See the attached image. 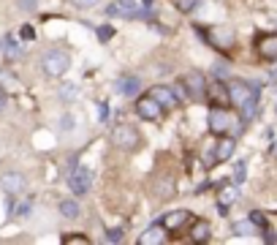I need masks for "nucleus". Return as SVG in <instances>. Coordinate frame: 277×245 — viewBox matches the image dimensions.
<instances>
[{
  "instance_id": "obj_12",
  "label": "nucleus",
  "mask_w": 277,
  "mask_h": 245,
  "mask_svg": "<svg viewBox=\"0 0 277 245\" xmlns=\"http://www.w3.org/2000/svg\"><path fill=\"white\" fill-rule=\"evenodd\" d=\"M191 223V213H185V210H174V213L163 215V221H160V226L166 231H177L182 226H188Z\"/></svg>"
},
{
  "instance_id": "obj_29",
  "label": "nucleus",
  "mask_w": 277,
  "mask_h": 245,
  "mask_svg": "<svg viewBox=\"0 0 277 245\" xmlns=\"http://www.w3.org/2000/svg\"><path fill=\"white\" fill-rule=\"evenodd\" d=\"M106 240H109V242H120V240H123V231H120V229L106 231Z\"/></svg>"
},
{
  "instance_id": "obj_24",
  "label": "nucleus",
  "mask_w": 277,
  "mask_h": 245,
  "mask_svg": "<svg viewBox=\"0 0 277 245\" xmlns=\"http://www.w3.org/2000/svg\"><path fill=\"white\" fill-rule=\"evenodd\" d=\"M253 226H255L253 221H239V223L234 226V231H236V234H253V231H255Z\"/></svg>"
},
{
  "instance_id": "obj_4",
  "label": "nucleus",
  "mask_w": 277,
  "mask_h": 245,
  "mask_svg": "<svg viewBox=\"0 0 277 245\" xmlns=\"http://www.w3.org/2000/svg\"><path fill=\"white\" fill-rule=\"evenodd\" d=\"M204 36H207V41L212 44L215 49H220V52H228L234 46V41H236L234 30H228V28H212V30H207Z\"/></svg>"
},
{
  "instance_id": "obj_33",
  "label": "nucleus",
  "mask_w": 277,
  "mask_h": 245,
  "mask_svg": "<svg viewBox=\"0 0 277 245\" xmlns=\"http://www.w3.org/2000/svg\"><path fill=\"white\" fill-rule=\"evenodd\" d=\"M60 96H68V101H71V96H76V88H63V90H60Z\"/></svg>"
},
{
  "instance_id": "obj_1",
  "label": "nucleus",
  "mask_w": 277,
  "mask_h": 245,
  "mask_svg": "<svg viewBox=\"0 0 277 245\" xmlns=\"http://www.w3.org/2000/svg\"><path fill=\"white\" fill-rule=\"evenodd\" d=\"M228 98H231V104H236L242 109V117H250L255 112V104H258V93H255V88H250L247 82L228 85Z\"/></svg>"
},
{
  "instance_id": "obj_28",
  "label": "nucleus",
  "mask_w": 277,
  "mask_h": 245,
  "mask_svg": "<svg viewBox=\"0 0 277 245\" xmlns=\"http://www.w3.org/2000/svg\"><path fill=\"white\" fill-rule=\"evenodd\" d=\"M17 3H19V9H22V11H36L38 0H17Z\"/></svg>"
},
{
  "instance_id": "obj_14",
  "label": "nucleus",
  "mask_w": 277,
  "mask_h": 245,
  "mask_svg": "<svg viewBox=\"0 0 277 245\" xmlns=\"http://www.w3.org/2000/svg\"><path fill=\"white\" fill-rule=\"evenodd\" d=\"M239 199V188L231 183H220V191H218V207H228Z\"/></svg>"
},
{
  "instance_id": "obj_32",
  "label": "nucleus",
  "mask_w": 277,
  "mask_h": 245,
  "mask_svg": "<svg viewBox=\"0 0 277 245\" xmlns=\"http://www.w3.org/2000/svg\"><path fill=\"white\" fill-rule=\"evenodd\" d=\"M73 6H79V9H90V6H96L98 0H71Z\"/></svg>"
},
{
  "instance_id": "obj_3",
  "label": "nucleus",
  "mask_w": 277,
  "mask_h": 245,
  "mask_svg": "<svg viewBox=\"0 0 277 245\" xmlns=\"http://www.w3.org/2000/svg\"><path fill=\"white\" fill-rule=\"evenodd\" d=\"M112 142H114V147H120V150H136L141 136H139L136 128L123 123V125H114L112 128Z\"/></svg>"
},
{
  "instance_id": "obj_17",
  "label": "nucleus",
  "mask_w": 277,
  "mask_h": 245,
  "mask_svg": "<svg viewBox=\"0 0 277 245\" xmlns=\"http://www.w3.org/2000/svg\"><path fill=\"white\" fill-rule=\"evenodd\" d=\"M163 240H166L163 226H152V229H147L144 234L139 237V242H141V245H160Z\"/></svg>"
},
{
  "instance_id": "obj_18",
  "label": "nucleus",
  "mask_w": 277,
  "mask_h": 245,
  "mask_svg": "<svg viewBox=\"0 0 277 245\" xmlns=\"http://www.w3.org/2000/svg\"><path fill=\"white\" fill-rule=\"evenodd\" d=\"M209 234H212V231H209V223L207 221H196L193 223V229H191V240L193 242H207Z\"/></svg>"
},
{
  "instance_id": "obj_11",
  "label": "nucleus",
  "mask_w": 277,
  "mask_h": 245,
  "mask_svg": "<svg viewBox=\"0 0 277 245\" xmlns=\"http://www.w3.org/2000/svg\"><path fill=\"white\" fill-rule=\"evenodd\" d=\"M207 98H209V104L212 107H228L231 104V98H228V88L223 82H212L207 88Z\"/></svg>"
},
{
  "instance_id": "obj_21",
  "label": "nucleus",
  "mask_w": 277,
  "mask_h": 245,
  "mask_svg": "<svg viewBox=\"0 0 277 245\" xmlns=\"http://www.w3.org/2000/svg\"><path fill=\"white\" fill-rule=\"evenodd\" d=\"M60 215H65V218H79V204L76 202H60Z\"/></svg>"
},
{
  "instance_id": "obj_19",
  "label": "nucleus",
  "mask_w": 277,
  "mask_h": 245,
  "mask_svg": "<svg viewBox=\"0 0 277 245\" xmlns=\"http://www.w3.org/2000/svg\"><path fill=\"white\" fill-rule=\"evenodd\" d=\"M117 88H120V93H125V96H136L141 82H139V76H125V79L117 82Z\"/></svg>"
},
{
  "instance_id": "obj_23",
  "label": "nucleus",
  "mask_w": 277,
  "mask_h": 245,
  "mask_svg": "<svg viewBox=\"0 0 277 245\" xmlns=\"http://www.w3.org/2000/svg\"><path fill=\"white\" fill-rule=\"evenodd\" d=\"M250 221H253V223H255V226H258V229H263V231L269 229L266 218H263V213H258V210H253V213H250Z\"/></svg>"
},
{
  "instance_id": "obj_5",
  "label": "nucleus",
  "mask_w": 277,
  "mask_h": 245,
  "mask_svg": "<svg viewBox=\"0 0 277 245\" xmlns=\"http://www.w3.org/2000/svg\"><path fill=\"white\" fill-rule=\"evenodd\" d=\"M90 183H93V175H90L87 169H82V167H73V169L68 172V188H71L76 196L87 194V191H90Z\"/></svg>"
},
{
  "instance_id": "obj_6",
  "label": "nucleus",
  "mask_w": 277,
  "mask_h": 245,
  "mask_svg": "<svg viewBox=\"0 0 277 245\" xmlns=\"http://www.w3.org/2000/svg\"><path fill=\"white\" fill-rule=\"evenodd\" d=\"M25 185H28V177L22 175V172H3L0 175V188L6 191V194H22Z\"/></svg>"
},
{
  "instance_id": "obj_8",
  "label": "nucleus",
  "mask_w": 277,
  "mask_h": 245,
  "mask_svg": "<svg viewBox=\"0 0 277 245\" xmlns=\"http://www.w3.org/2000/svg\"><path fill=\"white\" fill-rule=\"evenodd\" d=\"M231 128V115L226 112V107H212L209 112V131L212 134H226Z\"/></svg>"
},
{
  "instance_id": "obj_7",
  "label": "nucleus",
  "mask_w": 277,
  "mask_h": 245,
  "mask_svg": "<svg viewBox=\"0 0 277 245\" xmlns=\"http://www.w3.org/2000/svg\"><path fill=\"white\" fill-rule=\"evenodd\" d=\"M136 115L141 117V120H158V117L163 115V107H160L150 93H147L144 98H139V101H136Z\"/></svg>"
},
{
  "instance_id": "obj_35",
  "label": "nucleus",
  "mask_w": 277,
  "mask_h": 245,
  "mask_svg": "<svg viewBox=\"0 0 277 245\" xmlns=\"http://www.w3.org/2000/svg\"><path fill=\"white\" fill-rule=\"evenodd\" d=\"M263 240H266V242H277V234H274V231H266V234H263Z\"/></svg>"
},
{
  "instance_id": "obj_20",
  "label": "nucleus",
  "mask_w": 277,
  "mask_h": 245,
  "mask_svg": "<svg viewBox=\"0 0 277 245\" xmlns=\"http://www.w3.org/2000/svg\"><path fill=\"white\" fill-rule=\"evenodd\" d=\"M3 49H6V57H9V60H17V57L22 55V49L14 44V38H3Z\"/></svg>"
},
{
  "instance_id": "obj_34",
  "label": "nucleus",
  "mask_w": 277,
  "mask_h": 245,
  "mask_svg": "<svg viewBox=\"0 0 277 245\" xmlns=\"http://www.w3.org/2000/svg\"><path fill=\"white\" fill-rule=\"evenodd\" d=\"M22 38H28V41L33 38V28H30V25H25V28H22Z\"/></svg>"
},
{
  "instance_id": "obj_31",
  "label": "nucleus",
  "mask_w": 277,
  "mask_h": 245,
  "mask_svg": "<svg viewBox=\"0 0 277 245\" xmlns=\"http://www.w3.org/2000/svg\"><path fill=\"white\" fill-rule=\"evenodd\" d=\"M60 128H63V131H71V128H73V117L65 115L63 120H60Z\"/></svg>"
},
{
  "instance_id": "obj_13",
  "label": "nucleus",
  "mask_w": 277,
  "mask_h": 245,
  "mask_svg": "<svg viewBox=\"0 0 277 245\" xmlns=\"http://www.w3.org/2000/svg\"><path fill=\"white\" fill-rule=\"evenodd\" d=\"M150 191H152V196L155 199H168V196H174V180L171 177H155L152 185H150Z\"/></svg>"
},
{
  "instance_id": "obj_30",
  "label": "nucleus",
  "mask_w": 277,
  "mask_h": 245,
  "mask_svg": "<svg viewBox=\"0 0 277 245\" xmlns=\"http://www.w3.org/2000/svg\"><path fill=\"white\" fill-rule=\"evenodd\" d=\"M174 3H177V6H179V9H182V11H191V9H193V6H196V3H199V0H174Z\"/></svg>"
},
{
  "instance_id": "obj_10",
  "label": "nucleus",
  "mask_w": 277,
  "mask_h": 245,
  "mask_svg": "<svg viewBox=\"0 0 277 245\" xmlns=\"http://www.w3.org/2000/svg\"><path fill=\"white\" fill-rule=\"evenodd\" d=\"M255 49L263 60H277V33H266L255 41Z\"/></svg>"
},
{
  "instance_id": "obj_9",
  "label": "nucleus",
  "mask_w": 277,
  "mask_h": 245,
  "mask_svg": "<svg viewBox=\"0 0 277 245\" xmlns=\"http://www.w3.org/2000/svg\"><path fill=\"white\" fill-rule=\"evenodd\" d=\"M185 90H188V98H196V101H201V98H207V82L204 76L196 71V74H188L185 76Z\"/></svg>"
},
{
  "instance_id": "obj_22",
  "label": "nucleus",
  "mask_w": 277,
  "mask_h": 245,
  "mask_svg": "<svg viewBox=\"0 0 277 245\" xmlns=\"http://www.w3.org/2000/svg\"><path fill=\"white\" fill-rule=\"evenodd\" d=\"M96 33H98V41H101V44H106V41H109V38L114 36V28H112V25H101Z\"/></svg>"
},
{
  "instance_id": "obj_25",
  "label": "nucleus",
  "mask_w": 277,
  "mask_h": 245,
  "mask_svg": "<svg viewBox=\"0 0 277 245\" xmlns=\"http://www.w3.org/2000/svg\"><path fill=\"white\" fill-rule=\"evenodd\" d=\"M30 213V202H19L14 204V210H11V215H28Z\"/></svg>"
},
{
  "instance_id": "obj_37",
  "label": "nucleus",
  "mask_w": 277,
  "mask_h": 245,
  "mask_svg": "<svg viewBox=\"0 0 277 245\" xmlns=\"http://www.w3.org/2000/svg\"><path fill=\"white\" fill-rule=\"evenodd\" d=\"M274 155H277V144H274Z\"/></svg>"
},
{
  "instance_id": "obj_15",
  "label": "nucleus",
  "mask_w": 277,
  "mask_h": 245,
  "mask_svg": "<svg viewBox=\"0 0 277 245\" xmlns=\"http://www.w3.org/2000/svg\"><path fill=\"white\" fill-rule=\"evenodd\" d=\"M150 96H152V98H155V101H158L163 109L174 107V101H177V98H174V90H171V88H163V85L152 88V90H150Z\"/></svg>"
},
{
  "instance_id": "obj_16",
  "label": "nucleus",
  "mask_w": 277,
  "mask_h": 245,
  "mask_svg": "<svg viewBox=\"0 0 277 245\" xmlns=\"http://www.w3.org/2000/svg\"><path fill=\"white\" fill-rule=\"evenodd\" d=\"M234 147H236L234 139H220L218 147H215V153H212V158H215V161H228L231 153H234Z\"/></svg>"
},
{
  "instance_id": "obj_26",
  "label": "nucleus",
  "mask_w": 277,
  "mask_h": 245,
  "mask_svg": "<svg viewBox=\"0 0 277 245\" xmlns=\"http://www.w3.org/2000/svg\"><path fill=\"white\" fill-rule=\"evenodd\" d=\"M63 242H65V245H76V242H87V237H84V234H65Z\"/></svg>"
},
{
  "instance_id": "obj_2",
  "label": "nucleus",
  "mask_w": 277,
  "mask_h": 245,
  "mask_svg": "<svg viewBox=\"0 0 277 245\" xmlns=\"http://www.w3.org/2000/svg\"><path fill=\"white\" fill-rule=\"evenodd\" d=\"M41 68H44V74H46V76H63L65 71L71 68V57H68V52H63V49H52V52H46L44 60H41Z\"/></svg>"
},
{
  "instance_id": "obj_27",
  "label": "nucleus",
  "mask_w": 277,
  "mask_h": 245,
  "mask_svg": "<svg viewBox=\"0 0 277 245\" xmlns=\"http://www.w3.org/2000/svg\"><path fill=\"white\" fill-rule=\"evenodd\" d=\"M245 175H247V169H245V161H239V164H236V169H234V177H236V183H242V180H245Z\"/></svg>"
},
{
  "instance_id": "obj_36",
  "label": "nucleus",
  "mask_w": 277,
  "mask_h": 245,
  "mask_svg": "<svg viewBox=\"0 0 277 245\" xmlns=\"http://www.w3.org/2000/svg\"><path fill=\"white\" fill-rule=\"evenodd\" d=\"M3 104H6V93L0 90V109H3Z\"/></svg>"
}]
</instances>
